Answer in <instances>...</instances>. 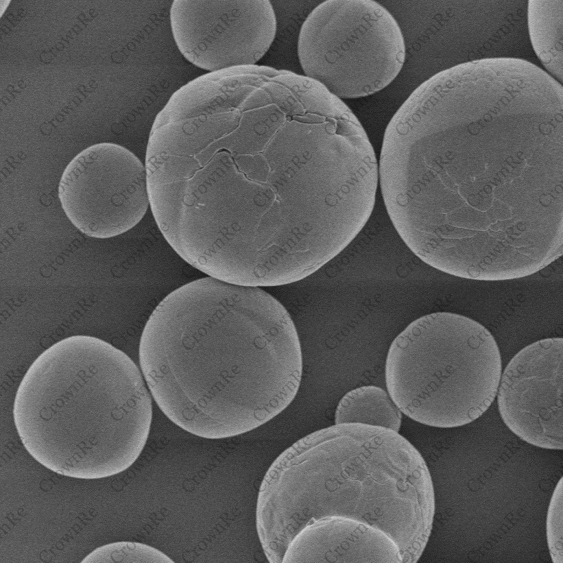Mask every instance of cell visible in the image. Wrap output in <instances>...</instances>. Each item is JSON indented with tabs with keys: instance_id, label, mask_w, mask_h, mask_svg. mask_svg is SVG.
Wrapping results in <instances>:
<instances>
[{
	"instance_id": "12",
	"label": "cell",
	"mask_w": 563,
	"mask_h": 563,
	"mask_svg": "<svg viewBox=\"0 0 563 563\" xmlns=\"http://www.w3.org/2000/svg\"><path fill=\"white\" fill-rule=\"evenodd\" d=\"M539 13L534 1L529 3L528 16L535 20L544 29L533 23H529L531 41L535 51L542 63L550 72L562 80V16L556 17L562 13V10L555 14V8L553 7L550 14V1H547V8L544 14L542 1H540L541 7Z\"/></svg>"
},
{
	"instance_id": "7",
	"label": "cell",
	"mask_w": 563,
	"mask_h": 563,
	"mask_svg": "<svg viewBox=\"0 0 563 563\" xmlns=\"http://www.w3.org/2000/svg\"><path fill=\"white\" fill-rule=\"evenodd\" d=\"M58 197L68 219L85 235L106 239L137 225L149 205L145 167L125 147L91 145L67 165Z\"/></svg>"
},
{
	"instance_id": "3",
	"label": "cell",
	"mask_w": 563,
	"mask_h": 563,
	"mask_svg": "<svg viewBox=\"0 0 563 563\" xmlns=\"http://www.w3.org/2000/svg\"><path fill=\"white\" fill-rule=\"evenodd\" d=\"M435 511L429 470L409 441L382 427L335 424L298 440L273 462L259 488L256 527L270 563L281 562L302 527L324 519L378 529L415 563Z\"/></svg>"
},
{
	"instance_id": "10",
	"label": "cell",
	"mask_w": 563,
	"mask_h": 563,
	"mask_svg": "<svg viewBox=\"0 0 563 563\" xmlns=\"http://www.w3.org/2000/svg\"><path fill=\"white\" fill-rule=\"evenodd\" d=\"M283 563H409L399 545L383 532L350 520L324 519L302 527L288 544Z\"/></svg>"
},
{
	"instance_id": "13",
	"label": "cell",
	"mask_w": 563,
	"mask_h": 563,
	"mask_svg": "<svg viewBox=\"0 0 563 563\" xmlns=\"http://www.w3.org/2000/svg\"><path fill=\"white\" fill-rule=\"evenodd\" d=\"M159 549L132 541H118L95 548L81 563H173Z\"/></svg>"
},
{
	"instance_id": "8",
	"label": "cell",
	"mask_w": 563,
	"mask_h": 563,
	"mask_svg": "<svg viewBox=\"0 0 563 563\" xmlns=\"http://www.w3.org/2000/svg\"><path fill=\"white\" fill-rule=\"evenodd\" d=\"M169 22L182 56L208 73L256 65L269 50L277 28L268 0H176Z\"/></svg>"
},
{
	"instance_id": "11",
	"label": "cell",
	"mask_w": 563,
	"mask_h": 563,
	"mask_svg": "<svg viewBox=\"0 0 563 563\" xmlns=\"http://www.w3.org/2000/svg\"><path fill=\"white\" fill-rule=\"evenodd\" d=\"M402 412L388 392L380 387L365 385L346 393L335 413V423H360L387 428L398 432Z\"/></svg>"
},
{
	"instance_id": "5",
	"label": "cell",
	"mask_w": 563,
	"mask_h": 563,
	"mask_svg": "<svg viewBox=\"0 0 563 563\" xmlns=\"http://www.w3.org/2000/svg\"><path fill=\"white\" fill-rule=\"evenodd\" d=\"M502 374L499 348L477 321L435 312L409 324L385 360L387 392L400 411L438 428L468 424L496 396Z\"/></svg>"
},
{
	"instance_id": "14",
	"label": "cell",
	"mask_w": 563,
	"mask_h": 563,
	"mask_svg": "<svg viewBox=\"0 0 563 563\" xmlns=\"http://www.w3.org/2000/svg\"><path fill=\"white\" fill-rule=\"evenodd\" d=\"M563 477L558 482L548 507L546 534L553 563L563 562Z\"/></svg>"
},
{
	"instance_id": "4",
	"label": "cell",
	"mask_w": 563,
	"mask_h": 563,
	"mask_svg": "<svg viewBox=\"0 0 563 563\" xmlns=\"http://www.w3.org/2000/svg\"><path fill=\"white\" fill-rule=\"evenodd\" d=\"M152 398L126 353L102 339L74 335L29 366L15 394L13 420L40 464L65 477L99 479L127 470L141 454Z\"/></svg>"
},
{
	"instance_id": "6",
	"label": "cell",
	"mask_w": 563,
	"mask_h": 563,
	"mask_svg": "<svg viewBox=\"0 0 563 563\" xmlns=\"http://www.w3.org/2000/svg\"><path fill=\"white\" fill-rule=\"evenodd\" d=\"M298 55L305 76L339 98L374 94L404 64L405 45L393 15L373 0H328L303 22Z\"/></svg>"
},
{
	"instance_id": "2",
	"label": "cell",
	"mask_w": 563,
	"mask_h": 563,
	"mask_svg": "<svg viewBox=\"0 0 563 563\" xmlns=\"http://www.w3.org/2000/svg\"><path fill=\"white\" fill-rule=\"evenodd\" d=\"M139 365L156 404L206 439L242 435L283 411L300 388V337L259 287L205 276L165 296L143 327Z\"/></svg>"
},
{
	"instance_id": "1",
	"label": "cell",
	"mask_w": 563,
	"mask_h": 563,
	"mask_svg": "<svg viewBox=\"0 0 563 563\" xmlns=\"http://www.w3.org/2000/svg\"><path fill=\"white\" fill-rule=\"evenodd\" d=\"M149 206L192 267L243 286L314 274L367 223L375 161L346 106L318 82L252 65L199 76L157 114Z\"/></svg>"
},
{
	"instance_id": "9",
	"label": "cell",
	"mask_w": 563,
	"mask_h": 563,
	"mask_svg": "<svg viewBox=\"0 0 563 563\" xmlns=\"http://www.w3.org/2000/svg\"><path fill=\"white\" fill-rule=\"evenodd\" d=\"M563 339L531 343L510 361L501 376L497 404L501 419L522 440L562 450Z\"/></svg>"
}]
</instances>
